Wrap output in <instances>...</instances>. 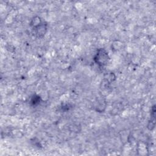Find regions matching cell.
<instances>
[{
  "mask_svg": "<svg viewBox=\"0 0 156 156\" xmlns=\"http://www.w3.org/2000/svg\"><path fill=\"white\" fill-rule=\"evenodd\" d=\"M108 59V54L104 50H101L97 54L96 60L97 63L101 65H104Z\"/></svg>",
  "mask_w": 156,
  "mask_h": 156,
  "instance_id": "1",
  "label": "cell"
}]
</instances>
